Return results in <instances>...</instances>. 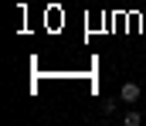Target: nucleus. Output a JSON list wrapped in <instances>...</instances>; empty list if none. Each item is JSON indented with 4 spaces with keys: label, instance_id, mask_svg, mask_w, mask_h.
<instances>
[{
    "label": "nucleus",
    "instance_id": "obj_1",
    "mask_svg": "<svg viewBox=\"0 0 146 126\" xmlns=\"http://www.w3.org/2000/svg\"><path fill=\"white\" fill-rule=\"evenodd\" d=\"M139 95H143V89H139L136 82H126V85H122V92H119V99H122V102H136Z\"/></svg>",
    "mask_w": 146,
    "mask_h": 126
},
{
    "label": "nucleus",
    "instance_id": "obj_2",
    "mask_svg": "<svg viewBox=\"0 0 146 126\" xmlns=\"http://www.w3.org/2000/svg\"><path fill=\"white\" fill-rule=\"evenodd\" d=\"M139 123H143V116H139L136 109H129V113L122 116V126H139Z\"/></svg>",
    "mask_w": 146,
    "mask_h": 126
},
{
    "label": "nucleus",
    "instance_id": "obj_3",
    "mask_svg": "<svg viewBox=\"0 0 146 126\" xmlns=\"http://www.w3.org/2000/svg\"><path fill=\"white\" fill-rule=\"evenodd\" d=\"M115 113V102L112 99H102V116H112Z\"/></svg>",
    "mask_w": 146,
    "mask_h": 126
},
{
    "label": "nucleus",
    "instance_id": "obj_4",
    "mask_svg": "<svg viewBox=\"0 0 146 126\" xmlns=\"http://www.w3.org/2000/svg\"><path fill=\"white\" fill-rule=\"evenodd\" d=\"M24 3H27V0H24Z\"/></svg>",
    "mask_w": 146,
    "mask_h": 126
}]
</instances>
